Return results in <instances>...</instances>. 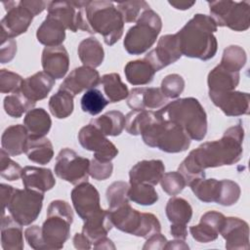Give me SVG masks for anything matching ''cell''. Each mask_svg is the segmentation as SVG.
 <instances>
[{
  "label": "cell",
  "instance_id": "1",
  "mask_svg": "<svg viewBox=\"0 0 250 250\" xmlns=\"http://www.w3.org/2000/svg\"><path fill=\"white\" fill-rule=\"evenodd\" d=\"M244 129L240 123L228 128L220 140L206 142L192 149L178 168L188 186L205 178L204 170L224 165H232L241 159Z\"/></svg>",
  "mask_w": 250,
  "mask_h": 250
},
{
  "label": "cell",
  "instance_id": "2",
  "mask_svg": "<svg viewBox=\"0 0 250 250\" xmlns=\"http://www.w3.org/2000/svg\"><path fill=\"white\" fill-rule=\"evenodd\" d=\"M216 31L217 25L210 16L194 15L176 33L182 55L201 61L212 59L218 49Z\"/></svg>",
  "mask_w": 250,
  "mask_h": 250
},
{
  "label": "cell",
  "instance_id": "3",
  "mask_svg": "<svg viewBox=\"0 0 250 250\" xmlns=\"http://www.w3.org/2000/svg\"><path fill=\"white\" fill-rule=\"evenodd\" d=\"M161 120L181 126L190 140L201 141L207 133L206 112L195 98H183L171 102L156 111Z\"/></svg>",
  "mask_w": 250,
  "mask_h": 250
},
{
  "label": "cell",
  "instance_id": "4",
  "mask_svg": "<svg viewBox=\"0 0 250 250\" xmlns=\"http://www.w3.org/2000/svg\"><path fill=\"white\" fill-rule=\"evenodd\" d=\"M86 13L92 33H100L106 45L112 46L122 37L125 22L112 2L88 1Z\"/></svg>",
  "mask_w": 250,
  "mask_h": 250
},
{
  "label": "cell",
  "instance_id": "5",
  "mask_svg": "<svg viewBox=\"0 0 250 250\" xmlns=\"http://www.w3.org/2000/svg\"><path fill=\"white\" fill-rule=\"evenodd\" d=\"M142 138L146 146L168 153L185 151L190 146V138L181 126L160 118L143 132Z\"/></svg>",
  "mask_w": 250,
  "mask_h": 250
},
{
  "label": "cell",
  "instance_id": "6",
  "mask_svg": "<svg viewBox=\"0 0 250 250\" xmlns=\"http://www.w3.org/2000/svg\"><path fill=\"white\" fill-rule=\"evenodd\" d=\"M113 227L117 229L144 238L160 232L161 225L151 213H142L125 204L114 210H108Z\"/></svg>",
  "mask_w": 250,
  "mask_h": 250
},
{
  "label": "cell",
  "instance_id": "7",
  "mask_svg": "<svg viewBox=\"0 0 250 250\" xmlns=\"http://www.w3.org/2000/svg\"><path fill=\"white\" fill-rule=\"evenodd\" d=\"M162 28L159 15L151 9L145 11L124 38V48L130 55H142L156 41Z\"/></svg>",
  "mask_w": 250,
  "mask_h": 250
},
{
  "label": "cell",
  "instance_id": "8",
  "mask_svg": "<svg viewBox=\"0 0 250 250\" xmlns=\"http://www.w3.org/2000/svg\"><path fill=\"white\" fill-rule=\"evenodd\" d=\"M210 17L217 26H227L234 31H245L250 25V3L248 1H208Z\"/></svg>",
  "mask_w": 250,
  "mask_h": 250
},
{
  "label": "cell",
  "instance_id": "9",
  "mask_svg": "<svg viewBox=\"0 0 250 250\" xmlns=\"http://www.w3.org/2000/svg\"><path fill=\"white\" fill-rule=\"evenodd\" d=\"M44 199V192L23 188H15L7 209L10 215L21 226H29L39 216Z\"/></svg>",
  "mask_w": 250,
  "mask_h": 250
},
{
  "label": "cell",
  "instance_id": "10",
  "mask_svg": "<svg viewBox=\"0 0 250 250\" xmlns=\"http://www.w3.org/2000/svg\"><path fill=\"white\" fill-rule=\"evenodd\" d=\"M88 1H51L48 5V17L60 21L72 32L77 30L86 31L90 34L92 30L88 23L86 5Z\"/></svg>",
  "mask_w": 250,
  "mask_h": 250
},
{
  "label": "cell",
  "instance_id": "11",
  "mask_svg": "<svg viewBox=\"0 0 250 250\" xmlns=\"http://www.w3.org/2000/svg\"><path fill=\"white\" fill-rule=\"evenodd\" d=\"M89 166L90 160L88 158L82 157L74 150L65 147L57 155L54 171L60 179L76 186L88 181L90 176Z\"/></svg>",
  "mask_w": 250,
  "mask_h": 250
},
{
  "label": "cell",
  "instance_id": "12",
  "mask_svg": "<svg viewBox=\"0 0 250 250\" xmlns=\"http://www.w3.org/2000/svg\"><path fill=\"white\" fill-rule=\"evenodd\" d=\"M78 141L81 146L92 151L94 158L99 161L110 162L118 154V149L114 144L91 123L80 129Z\"/></svg>",
  "mask_w": 250,
  "mask_h": 250
},
{
  "label": "cell",
  "instance_id": "13",
  "mask_svg": "<svg viewBox=\"0 0 250 250\" xmlns=\"http://www.w3.org/2000/svg\"><path fill=\"white\" fill-rule=\"evenodd\" d=\"M7 14L1 20V40L15 38L24 33L29 27L33 15L21 2H3Z\"/></svg>",
  "mask_w": 250,
  "mask_h": 250
},
{
  "label": "cell",
  "instance_id": "14",
  "mask_svg": "<svg viewBox=\"0 0 250 250\" xmlns=\"http://www.w3.org/2000/svg\"><path fill=\"white\" fill-rule=\"evenodd\" d=\"M179 39L176 34H166L159 38L155 49L145 56L155 71L176 62L182 57Z\"/></svg>",
  "mask_w": 250,
  "mask_h": 250
},
{
  "label": "cell",
  "instance_id": "15",
  "mask_svg": "<svg viewBox=\"0 0 250 250\" xmlns=\"http://www.w3.org/2000/svg\"><path fill=\"white\" fill-rule=\"evenodd\" d=\"M209 98L227 116H240L249 113L250 96L248 93L239 91L211 92Z\"/></svg>",
  "mask_w": 250,
  "mask_h": 250
},
{
  "label": "cell",
  "instance_id": "16",
  "mask_svg": "<svg viewBox=\"0 0 250 250\" xmlns=\"http://www.w3.org/2000/svg\"><path fill=\"white\" fill-rule=\"evenodd\" d=\"M70 195L74 210L83 221L102 209L100 205V193L88 182L76 185L71 190Z\"/></svg>",
  "mask_w": 250,
  "mask_h": 250
},
{
  "label": "cell",
  "instance_id": "17",
  "mask_svg": "<svg viewBox=\"0 0 250 250\" xmlns=\"http://www.w3.org/2000/svg\"><path fill=\"white\" fill-rule=\"evenodd\" d=\"M71 224V221L63 217L47 215V219L41 227L42 238L46 249H62L69 238Z\"/></svg>",
  "mask_w": 250,
  "mask_h": 250
},
{
  "label": "cell",
  "instance_id": "18",
  "mask_svg": "<svg viewBox=\"0 0 250 250\" xmlns=\"http://www.w3.org/2000/svg\"><path fill=\"white\" fill-rule=\"evenodd\" d=\"M167 102L168 99L161 89L156 87L134 88L127 98L128 106L135 110L158 109L164 106Z\"/></svg>",
  "mask_w": 250,
  "mask_h": 250
},
{
  "label": "cell",
  "instance_id": "19",
  "mask_svg": "<svg viewBox=\"0 0 250 250\" xmlns=\"http://www.w3.org/2000/svg\"><path fill=\"white\" fill-rule=\"evenodd\" d=\"M100 73L89 66H79L74 68L62 81L60 89L70 93L73 97L83 91L95 88L100 84Z\"/></svg>",
  "mask_w": 250,
  "mask_h": 250
},
{
  "label": "cell",
  "instance_id": "20",
  "mask_svg": "<svg viewBox=\"0 0 250 250\" xmlns=\"http://www.w3.org/2000/svg\"><path fill=\"white\" fill-rule=\"evenodd\" d=\"M220 234L226 240V248L229 250L249 248L248 224L237 217L225 218Z\"/></svg>",
  "mask_w": 250,
  "mask_h": 250
},
{
  "label": "cell",
  "instance_id": "21",
  "mask_svg": "<svg viewBox=\"0 0 250 250\" xmlns=\"http://www.w3.org/2000/svg\"><path fill=\"white\" fill-rule=\"evenodd\" d=\"M224 214L218 211L204 213L196 226L189 228V232L194 240L200 243H208L217 239L225 221Z\"/></svg>",
  "mask_w": 250,
  "mask_h": 250
},
{
  "label": "cell",
  "instance_id": "22",
  "mask_svg": "<svg viewBox=\"0 0 250 250\" xmlns=\"http://www.w3.org/2000/svg\"><path fill=\"white\" fill-rule=\"evenodd\" d=\"M41 62L44 72L54 79H62L69 67L68 53L62 45L45 47L42 52Z\"/></svg>",
  "mask_w": 250,
  "mask_h": 250
},
{
  "label": "cell",
  "instance_id": "23",
  "mask_svg": "<svg viewBox=\"0 0 250 250\" xmlns=\"http://www.w3.org/2000/svg\"><path fill=\"white\" fill-rule=\"evenodd\" d=\"M165 172L164 163L159 159L142 160L136 163L129 172L131 184L157 185Z\"/></svg>",
  "mask_w": 250,
  "mask_h": 250
},
{
  "label": "cell",
  "instance_id": "24",
  "mask_svg": "<svg viewBox=\"0 0 250 250\" xmlns=\"http://www.w3.org/2000/svg\"><path fill=\"white\" fill-rule=\"evenodd\" d=\"M55 85V79L44 71H38L23 79L21 92L29 100L37 102L45 99Z\"/></svg>",
  "mask_w": 250,
  "mask_h": 250
},
{
  "label": "cell",
  "instance_id": "25",
  "mask_svg": "<svg viewBox=\"0 0 250 250\" xmlns=\"http://www.w3.org/2000/svg\"><path fill=\"white\" fill-rule=\"evenodd\" d=\"M21 181L25 188L45 192L52 189L56 185L55 177L48 168L25 166L21 171Z\"/></svg>",
  "mask_w": 250,
  "mask_h": 250
},
{
  "label": "cell",
  "instance_id": "26",
  "mask_svg": "<svg viewBox=\"0 0 250 250\" xmlns=\"http://www.w3.org/2000/svg\"><path fill=\"white\" fill-rule=\"evenodd\" d=\"M113 225L110 219L109 211L101 209L88 219L84 221L82 227V233L86 235L94 244L99 239L106 236Z\"/></svg>",
  "mask_w": 250,
  "mask_h": 250
},
{
  "label": "cell",
  "instance_id": "27",
  "mask_svg": "<svg viewBox=\"0 0 250 250\" xmlns=\"http://www.w3.org/2000/svg\"><path fill=\"white\" fill-rule=\"evenodd\" d=\"M1 246L5 250H21L24 246L21 225L11 215L2 217Z\"/></svg>",
  "mask_w": 250,
  "mask_h": 250
},
{
  "label": "cell",
  "instance_id": "28",
  "mask_svg": "<svg viewBox=\"0 0 250 250\" xmlns=\"http://www.w3.org/2000/svg\"><path fill=\"white\" fill-rule=\"evenodd\" d=\"M36 37L46 47L61 46L65 39V27L60 21L47 16L38 27Z\"/></svg>",
  "mask_w": 250,
  "mask_h": 250
},
{
  "label": "cell",
  "instance_id": "29",
  "mask_svg": "<svg viewBox=\"0 0 250 250\" xmlns=\"http://www.w3.org/2000/svg\"><path fill=\"white\" fill-rule=\"evenodd\" d=\"M28 132L24 125L16 124L5 129L1 137L2 148L11 156L24 152V146L28 139Z\"/></svg>",
  "mask_w": 250,
  "mask_h": 250
},
{
  "label": "cell",
  "instance_id": "30",
  "mask_svg": "<svg viewBox=\"0 0 250 250\" xmlns=\"http://www.w3.org/2000/svg\"><path fill=\"white\" fill-rule=\"evenodd\" d=\"M239 72H234L218 64L208 74L207 83L211 92L233 91L239 83Z\"/></svg>",
  "mask_w": 250,
  "mask_h": 250
},
{
  "label": "cell",
  "instance_id": "31",
  "mask_svg": "<svg viewBox=\"0 0 250 250\" xmlns=\"http://www.w3.org/2000/svg\"><path fill=\"white\" fill-rule=\"evenodd\" d=\"M24 153L30 161L45 165L49 163L54 156L53 145L50 140L45 137L28 136L24 146Z\"/></svg>",
  "mask_w": 250,
  "mask_h": 250
},
{
  "label": "cell",
  "instance_id": "32",
  "mask_svg": "<svg viewBox=\"0 0 250 250\" xmlns=\"http://www.w3.org/2000/svg\"><path fill=\"white\" fill-rule=\"evenodd\" d=\"M78 57L85 66L96 68L100 66L104 58L102 43L95 37L82 40L78 45Z\"/></svg>",
  "mask_w": 250,
  "mask_h": 250
},
{
  "label": "cell",
  "instance_id": "33",
  "mask_svg": "<svg viewBox=\"0 0 250 250\" xmlns=\"http://www.w3.org/2000/svg\"><path fill=\"white\" fill-rule=\"evenodd\" d=\"M155 72L150 63L145 59L131 61L124 67L127 81L134 86L150 83L153 80Z\"/></svg>",
  "mask_w": 250,
  "mask_h": 250
},
{
  "label": "cell",
  "instance_id": "34",
  "mask_svg": "<svg viewBox=\"0 0 250 250\" xmlns=\"http://www.w3.org/2000/svg\"><path fill=\"white\" fill-rule=\"evenodd\" d=\"M23 125L29 136L45 137L51 129L52 120L49 113L44 108H33L26 112L23 118Z\"/></svg>",
  "mask_w": 250,
  "mask_h": 250
},
{
  "label": "cell",
  "instance_id": "35",
  "mask_svg": "<svg viewBox=\"0 0 250 250\" xmlns=\"http://www.w3.org/2000/svg\"><path fill=\"white\" fill-rule=\"evenodd\" d=\"M91 124L97 127L104 136H119L125 128V116L121 111L110 110L98 118L92 119Z\"/></svg>",
  "mask_w": 250,
  "mask_h": 250
},
{
  "label": "cell",
  "instance_id": "36",
  "mask_svg": "<svg viewBox=\"0 0 250 250\" xmlns=\"http://www.w3.org/2000/svg\"><path fill=\"white\" fill-rule=\"evenodd\" d=\"M165 212L171 225H186L192 217L190 204L182 197L172 196L165 207Z\"/></svg>",
  "mask_w": 250,
  "mask_h": 250
},
{
  "label": "cell",
  "instance_id": "37",
  "mask_svg": "<svg viewBox=\"0 0 250 250\" xmlns=\"http://www.w3.org/2000/svg\"><path fill=\"white\" fill-rule=\"evenodd\" d=\"M158 119L156 112L151 110L133 109L125 116V129L130 135L139 136L142 135L150 124Z\"/></svg>",
  "mask_w": 250,
  "mask_h": 250
},
{
  "label": "cell",
  "instance_id": "38",
  "mask_svg": "<svg viewBox=\"0 0 250 250\" xmlns=\"http://www.w3.org/2000/svg\"><path fill=\"white\" fill-rule=\"evenodd\" d=\"M100 84L103 86L105 98L109 103H117L125 100L129 96L127 86L122 82L118 73L112 72L101 77Z\"/></svg>",
  "mask_w": 250,
  "mask_h": 250
},
{
  "label": "cell",
  "instance_id": "39",
  "mask_svg": "<svg viewBox=\"0 0 250 250\" xmlns=\"http://www.w3.org/2000/svg\"><path fill=\"white\" fill-rule=\"evenodd\" d=\"M188 186L200 201L205 203L217 202L220 193L221 181L213 178H201L191 182Z\"/></svg>",
  "mask_w": 250,
  "mask_h": 250
},
{
  "label": "cell",
  "instance_id": "40",
  "mask_svg": "<svg viewBox=\"0 0 250 250\" xmlns=\"http://www.w3.org/2000/svg\"><path fill=\"white\" fill-rule=\"evenodd\" d=\"M35 104V102L26 98L20 90L18 92L6 96L4 99L3 105L5 112L8 115L14 118H19L23 113L33 109Z\"/></svg>",
  "mask_w": 250,
  "mask_h": 250
},
{
  "label": "cell",
  "instance_id": "41",
  "mask_svg": "<svg viewBox=\"0 0 250 250\" xmlns=\"http://www.w3.org/2000/svg\"><path fill=\"white\" fill-rule=\"evenodd\" d=\"M73 96L62 89L54 94L49 100V109L50 112L59 119L68 117L74 108Z\"/></svg>",
  "mask_w": 250,
  "mask_h": 250
},
{
  "label": "cell",
  "instance_id": "42",
  "mask_svg": "<svg viewBox=\"0 0 250 250\" xmlns=\"http://www.w3.org/2000/svg\"><path fill=\"white\" fill-rule=\"evenodd\" d=\"M108 104V100L97 88L87 90L80 101L82 110L93 116L101 113Z\"/></svg>",
  "mask_w": 250,
  "mask_h": 250
},
{
  "label": "cell",
  "instance_id": "43",
  "mask_svg": "<svg viewBox=\"0 0 250 250\" xmlns=\"http://www.w3.org/2000/svg\"><path fill=\"white\" fill-rule=\"evenodd\" d=\"M129 200L144 206L152 205L158 200V194L153 186L148 184H131L128 190Z\"/></svg>",
  "mask_w": 250,
  "mask_h": 250
},
{
  "label": "cell",
  "instance_id": "44",
  "mask_svg": "<svg viewBox=\"0 0 250 250\" xmlns=\"http://www.w3.org/2000/svg\"><path fill=\"white\" fill-rule=\"evenodd\" d=\"M247 57L243 48L237 45H230L224 50L221 65L234 72H239L245 65Z\"/></svg>",
  "mask_w": 250,
  "mask_h": 250
},
{
  "label": "cell",
  "instance_id": "45",
  "mask_svg": "<svg viewBox=\"0 0 250 250\" xmlns=\"http://www.w3.org/2000/svg\"><path fill=\"white\" fill-rule=\"evenodd\" d=\"M129 185L126 182L118 181L108 186L106 189V200L108 203V210H114L120 206L129 203L128 190Z\"/></svg>",
  "mask_w": 250,
  "mask_h": 250
},
{
  "label": "cell",
  "instance_id": "46",
  "mask_svg": "<svg viewBox=\"0 0 250 250\" xmlns=\"http://www.w3.org/2000/svg\"><path fill=\"white\" fill-rule=\"evenodd\" d=\"M117 10L122 16L124 22L137 21L142 14L149 9V5L146 1H123L118 2L116 5Z\"/></svg>",
  "mask_w": 250,
  "mask_h": 250
},
{
  "label": "cell",
  "instance_id": "47",
  "mask_svg": "<svg viewBox=\"0 0 250 250\" xmlns=\"http://www.w3.org/2000/svg\"><path fill=\"white\" fill-rule=\"evenodd\" d=\"M239 186L231 180H221L220 193L216 203L223 206H231L235 204L240 196Z\"/></svg>",
  "mask_w": 250,
  "mask_h": 250
},
{
  "label": "cell",
  "instance_id": "48",
  "mask_svg": "<svg viewBox=\"0 0 250 250\" xmlns=\"http://www.w3.org/2000/svg\"><path fill=\"white\" fill-rule=\"evenodd\" d=\"M159 183L162 189L171 196H175L182 192L187 186V182L183 175L176 171L164 173Z\"/></svg>",
  "mask_w": 250,
  "mask_h": 250
},
{
  "label": "cell",
  "instance_id": "49",
  "mask_svg": "<svg viewBox=\"0 0 250 250\" xmlns=\"http://www.w3.org/2000/svg\"><path fill=\"white\" fill-rule=\"evenodd\" d=\"M22 168L3 148L0 151V175L8 181H17L21 177Z\"/></svg>",
  "mask_w": 250,
  "mask_h": 250
},
{
  "label": "cell",
  "instance_id": "50",
  "mask_svg": "<svg viewBox=\"0 0 250 250\" xmlns=\"http://www.w3.org/2000/svg\"><path fill=\"white\" fill-rule=\"evenodd\" d=\"M160 89L167 99L178 98L185 89V80L180 74H169L163 78Z\"/></svg>",
  "mask_w": 250,
  "mask_h": 250
},
{
  "label": "cell",
  "instance_id": "51",
  "mask_svg": "<svg viewBox=\"0 0 250 250\" xmlns=\"http://www.w3.org/2000/svg\"><path fill=\"white\" fill-rule=\"evenodd\" d=\"M23 79L18 73L8 69L0 70V91L3 94H12L21 90Z\"/></svg>",
  "mask_w": 250,
  "mask_h": 250
},
{
  "label": "cell",
  "instance_id": "52",
  "mask_svg": "<svg viewBox=\"0 0 250 250\" xmlns=\"http://www.w3.org/2000/svg\"><path fill=\"white\" fill-rule=\"evenodd\" d=\"M113 171V165L111 162H102L95 158L90 161L89 175L98 181H104L109 178Z\"/></svg>",
  "mask_w": 250,
  "mask_h": 250
},
{
  "label": "cell",
  "instance_id": "53",
  "mask_svg": "<svg viewBox=\"0 0 250 250\" xmlns=\"http://www.w3.org/2000/svg\"><path fill=\"white\" fill-rule=\"evenodd\" d=\"M47 215H58L73 222V211L64 200H53L47 209Z\"/></svg>",
  "mask_w": 250,
  "mask_h": 250
},
{
  "label": "cell",
  "instance_id": "54",
  "mask_svg": "<svg viewBox=\"0 0 250 250\" xmlns=\"http://www.w3.org/2000/svg\"><path fill=\"white\" fill-rule=\"evenodd\" d=\"M24 237L28 245L37 250L41 249H46L43 238H42V233H41V227L39 226H31L25 229L24 230Z\"/></svg>",
  "mask_w": 250,
  "mask_h": 250
},
{
  "label": "cell",
  "instance_id": "55",
  "mask_svg": "<svg viewBox=\"0 0 250 250\" xmlns=\"http://www.w3.org/2000/svg\"><path fill=\"white\" fill-rule=\"evenodd\" d=\"M17 53V42L13 38L1 40L0 47V62L6 63L11 62Z\"/></svg>",
  "mask_w": 250,
  "mask_h": 250
},
{
  "label": "cell",
  "instance_id": "56",
  "mask_svg": "<svg viewBox=\"0 0 250 250\" xmlns=\"http://www.w3.org/2000/svg\"><path fill=\"white\" fill-rule=\"evenodd\" d=\"M167 244V239L166 237L161 234L160 232L154 233L148 238H146V241L145 245L143 246V249H156V250H161L165 249V246Z\"/></svg>",
  "mask_w": 250,
  "mask_h": 250
},
{
  "label": "cell",
  "instance_id": "57",
  "mask_svg": "<svg viewBox=\"0 0 250 250\" xmlns=\"http://www.w3.org/2000/svg\"><path fill=\"white\" fill-rule=\"evenodd\" d=\"M20 2L24 8H26L33 15V17L42 13L46 8H48V5H49L48 1H40V0H21Z\"/></svg>",
  "mask_w": 250,
  "mask_h": 250
},
{
  "label": "cell",
  "instance_id": "58",
  "mask_svg": "<svg viewBox=\"0 0 250 250\" xmlns=\"http://www.w3.org/2000/svg\"><path fill=\"white\" fill-rule=\"evenodd\" d=\"M14 188L12 186L6 185V184H1L0 185V190H1V198H2V203H3V215H5V210L7 208V205L10 201V198L13 194Z\"/></svg>",
  "mask_w": 250,
  "mask_h": 250
},
{
  "label": "cell",
  "instance_id": "59",
  "mask_svg": "<svg viewBox=\"0 0 250 250\" xmlns=\"http://www.w3.org/2000/svg\"><path fill=\"white\" fill-rule=\"evenodd\" d=\"M72 242L76 249H90L92 247L91 246L92 242L83 233H78V232L75 233V235L73 236Z\"/></svg>",
  "mask_w": 250,
  "mask_h": 250
},
{
  "label": "cell",
  "instance_id": "60",
  "mask_svg": "<svg viewBox=\"0 0 250 250\" xmlns=\"http://www.w3.org/2000/svg\"><path fill=\"white\" fill-rule=\"evenodd\" d=\"M170 232L176 239L185 240L188 236V229L186 225H171Z\"/></svg>",
  "mask_w": 250,
  "mask_h": 250
},
{
  "label": "cell",
  "instance_id": "61",
  "mask_svg": "<svg viewBox=\"0 0 250 250\" xmlns=\"http://www.w3.org/2000/svg\"><path fill=\"white\" fill-rule=\"evenodd\" d=\"M95 249H115L113 242L106 236L99 239L94 243Z\"/></svg>",
  "mask_w": 250,
  "mask_h": 250
},
{
  "label": "cell",
  "instance_id": "62",
  "mask_svg": "<svg viewBox=\"0 0 250 250\" xmlns=\"http://www.w3.org/2000/svg\"><path fill=\"white\" fill-rule=\"evenodd\" d=\"M168 3L177 10H188L195 4V1H169Z\"/></svg>",
  "mask_w": 250,
  "mask_h": 250
},
{
  "label": "cell",
  "instance_id": "63",
  "mask_svg": "<svg viewBox=\"0 0 250 250\" xmlns=\"http://www.w3.org/2000/svg\"><path fill=\"white\" fill-rule=\"evenodd\" d=\"M188 245L185 243L182 239H176L167 241V244L165 246V249H188Z\"/></svg>",
  "mask_w": 250,
  "mask_h": 250
}]
</instances>
